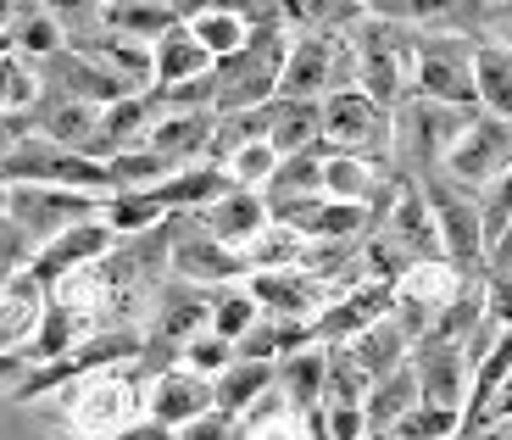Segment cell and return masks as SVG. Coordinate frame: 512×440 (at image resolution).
<instances>
[{
    "label": "cell",
    "mask_w": 512,
    "mask_h": 440,
    "mask_svg": "<svg viewBox=\"0 0 512 440\" xmlns=\"http://www.w3.org/2000/svg\"><path fill=\"white\" fill-rule=\"evenodd\" d=\"M284 56H290V28L284 23H256L234 56H223L212 67V84H218V112H251V106H268L279 95V73Z\"/></svg>",
    "instance_id": "cell-1"
},
{
    "label": "cell",
    "mask_w": 512,
    "mask_h": 440,
    "mask_svg": "<svg viewBox=\"0 0 512 440\" xmlns=\"http://www.w3.org/2000/svg\"><path fill=\"white\" fill-rule=\"evenodd\" d=\"M423 195H429V212H435L440 223V251H446V262L457 273H468V279H479L490 262V240H485V218H479V190H468V184H457L446 168L423 173Z\"/></svg>",
    "instance_id": "cell-2"
},
{
    "label": "cell",
    "mask_w": 512,
    "mask_h": 440,
    "mask_svg": "<svg viewBox=\"0 0 512 440\" xmlns=\"http://www.w3.org/2000/svg\"><path fill=\"white\" fill-rule=\"evenodd\" d=\"M474 112L479 106H446V101H429V95H407L396 106V162L412 179L446 168L451 145H457V134L468 129Z\"/></svg>",
    "instance_id": "cell-3"
},
{
    "label": "cell",
    "mask_w": 512,
    "mask_h": 440,
    "mask_svg": "<svg viewBox=\"0 0 512 440\" xmlns=\"http://www.w3.org/2000/svg\"><path fill=\"white\" fill-rule=\"evenodd\" d=\"M62 396H67V429L84 440H112L117 429L145 418V385L134 374H117V368L84 374Z\"/></svg>",
    "instance_id": "cell-4"
},
{
    "label": "cell",
    "mask_w": 512,
    "mask_h": 440,
    "mask_svg": "<svg viewBox=\"0 0 512 440\" xmlns=\"http://www.w3.org/2000/svg\"><path fill=\"white\" fill-rule=\"evenodd\" d=\"M0 173L12 184H62V190H90V195H112V168L90 151L51 140V134H23L17 151L0 162Z\"/></svg>",
    "instance_id": "cell-5"
},
{
    "label": "cell",
    "mask_w": 512,
    "mask_h": 440,
    "mask_svg": "<svg viewBox=\"0 0 512 440\" xmlns=\"http://www.w3.org/2000/svg\"><path fill=\"white\" fill-rule=\"evenodd\" d=\"M323 145L368 162L396 156V112L379 106L368 90H329L323 95Z\"/></svg>",
    "instance_id": "cell-6"
},
{
    "label": "cell",
    "mask_w": 512,
    "mask_h": 440,
    "mask_svg": "<svg viewBox=\"0 0 512 440\" xmlns=\"http://www.w3.org/2000/svg\"><path fill=\"white\" fill-rule=\"evenodd\" d=\"M474 34H418V62H412V95L446 106H479L474 84Z\"/></svg>",
    "instance_id": "cell-7"
},
{
    "label": "cell",
    "mask_w": 512,
    "mask_h": 440,
    "mask_svg": "<svg viewBox=\"0 0 512 440\" xmlns=\"http://www.w3.org/2000/svg\"><path fill=\"white\" fill-rule=\"evenodd\" d=\"M106 207V195L90 190H62V184H12V212L6 218L17 223V234L28 240V251L51 246L56 234H67L78 218H95ZM34 262V257H28Z\"/></svg>",
    "instance_id": "cell-8"
},
{
    "label": "cell",
    "mask_w": 512,
    "mask_h": 440,
    "mask_svg": "<svg viewBox=\"0 0 512 440\" xmlns=\"http://www.w3.org/2000/svg\"><path fill=\"white\" fill-rule=\"evenodd\" d=\"M167 218H173V279H190V285H206V290L251 279L245 251L212 240L195 212H167Z\"/></svg>",
    "instance_id": "cell-9"
},
{
    "label": "cell",
    "mask_w": 512,
    "mask_h": 440,
    "mask_svg": "<svg viewBox=\"0 0 512 440\" xmlns=\"http://www.w3.org/2000/svg\"><path fill=\"white\" fill-rule=\"evenodd\" d=\"M512 168V117H496V112H474L468 117V129L457 134L446 156V173L468 190H485L490 179Z\"/></svg>",
    "instance_id": "cell-10"
},
{
    "label": "cell",
    "mask_w": 512,
    "mask_h": 440,
    "mask_svg": "<svg viewBox=\"0 0 512 440\" xmlns=\"http://www.w3.org/2000/svg\"><path fill=\"white\" fill-rule=\"evenodd\" d=\"M412 374H418L423 402L435 407H468V390H474V357H468V340H440L423 335L412 346Z\"/></svg>",
    "instance_id": "cell-11"
},
{
    "label": "cell",
    "mask_w": 512,
    "mask_h": 440,
    "mask_svg": "<svg viewBox=\"0 0 512 440\" xmlns=\"http://www.w3.org/2000/svg\"><path fill=\"white\" fill-rule=\"evenodd\" d=\"M340 45H346V34H290V56L279 73L284 101H323L340 73Z\"/></svg>",
    "instance_id": "cell-12"
},
{
    "label": "cell",
    "mask_w": 512,
    "mask_h": 440,
    "mask_svg": "<svg viewBox=\"0 0 512 440\" xmlns=\"http://www.w3.org/2000/svg\"><path fill=\"white\" fill-rule=\"evenodd\" d=\"M212 134H218V106H156L145 145L173 168H190V162H212Z\"/></svg>",
    "instance_id": "cell-13"
},
{
    "label": "cell",
    "mask_w": 512,
    "mask_h": 440,
    "mask_svg": "<svg viewBox=\"0 0 512 440\" xmlns=\"http://www.w3.org/2000/svg\"><path fill=\"white\" fill-rule=\"evenodd\" d=\"M67 45H73V51H84L90 62H101L106 73H117L128 90H151V84H156V45L123 34V28H112V23L84 28V34H73Z\"/></svg>",
    "instance_id": "cell-14"
},
{
    "label": "cell",
    "mask_w": 512,
    "mask_h": 440,
    "mask_svg": "<svg viewBox=\"0 0 512 440\" xmlns=\"http://www.w3.org/2000/svg\"><path fill=\"white\" fill-rule=\"evenodd\" d=\"M218 407V385L206 374H195V368H162V374H151V385H145V413L162 418L167 429H184L195 424V418H206Z\"/></svg>",
    "instance_id": "cell-15"
},
{
    "label": "cell",
    "mask_w": 512,
    "mask_h": 440,
    "mask_svg": "<svg viewBox=\"0 0 512 440\" xmlns=\"http://www.w3.org/2000/svg\"><path fill=\"white\" fill-rule=\"evenodd\" d=\"M112 246H117V229L106 223V212H95V218H78L67 234H56L51 246H39L28 268H34L45 285H56V279L73 273V268H95Z\"/></svg>",
    "instance_id": "cell-16"
},
{
    "label": "cell",
    "mask_w": 512,
    "mask_h": 440,
    "mask_svg": "<svg viewBox=\"0 0 512 440\" xmlns=\"http://www.w3.org/2000/svg\"><path fill=\"white\" fill-rule=\"evenodd\" d=\"M201 218V229L212 234V240H223V246L245 251L256 240V234L273 223V207H268V195L262 190H245V184H229V190L212 201V207L195 212Z\"/></svg>",
    "instance_id": "cell-17"
},
{
    "label": "cell",
    "mask_w": 512,
    "mask_h": 440,
    "mask_svg": "<svg viewBox=\"0 0 512 440\" xmlns=\"http://www.w3.org/2000/svg\"><path fill=\"white\" fill-rule=\"evenodd\" d=\"M51 307V285L39 279L34 268H17L6 285H0V346H28Z\"/></svg>",
    "instance_id": "cell-18"
},
{
    "label": "cell",
    "mask_w": 512,
    "mask_h": 440,
    "mask_svg": "<svg viewBox=\"0 0 512 440\" xmlns=\"http://www.w3.org/2000/svg\"><path fill=\"white\" fill-rule=\"evenodd\" d=\"M323 385H329V346H301L290 357H279V396L295 413H318Z\"/></svg>",
    "instance_id": "cell-19"
},
{
    "label": "cell",
    "mask_w": 512,
    "mask_h": 440,
    "mask_svg": "<svg viewBox=\"0 0 512 440\" xmlns=\"http://www.w3.org/2000/svg\"><path fill=\"white\" fill-rule=\"evenodd\" d=\"M212 385H218V407H223V413L245 418L256 402H262V396H268V390H279V363H262V357H234V363L223 368Z\"/></svg>",
    "instance_id": "cell-20"
},
{
    "label": "cell",
    "mask_w": 512,
    "mask_h": 440,
    "mask_svg": "<svg viewBox=\"0 0 512 440\" xmlns=\"http://www.w3.org/2000/svg\"><path fill=\"white\" fill-rule=\"evenodd\" d=\"M212 51H206L201 39H195L190 23H173L162 39H156V84L151 90H167V84H184V78H201L212 73Z\"/></svg>",
    "instance_id": "cell-21"
},
{
    "label": "cell",
    "mask_w": 512,
    "mask_h": 440,
    "mask_svg": "<svg viewBox=\"0 0 512 440\" xmlns=\"http://www.w3.org/2000/svg\"><path fill=\"white\" fill-rule=\"evenodd\" d=\"M418 402H423V390H418V374H412V363H407V368H396V374H384V379H373L368 402H362L373 440L390 435V429H396V424H401V418H407Z\"/></svg>",
    "instance_id": "cell-22"
},
{
    "label": "cell",
    "mask_w": 512,
    "mask_h": 440,
    "mask_svg": "<svg viewBox=\"0 0 512 440\" xmlns=\"http://www.w3.org/2000/svg\"><path fill=\"white\" fill-rule=\"evenodd\" d=\"M351 351H357V363L368 368V379H384V374H396V368L412 363V335L401 329V318L390 312V318H379L373 329H362L357 340H346Z\"/></svg>",
    "instance_id": "cell-23"
},
{
    "label": "cell",
    "mask_w": 512,
    "mask_h": 440,
    "mask_svg": "<svg viewBox=\"0 0 512 440\" xmlns=\"http://www.w3.org/2000/svg\"><path fill=\"white\" fill-rule=\"evenodd\" d=\"M323 195L379 207V195H384L379 162H368V156H346V151H329V156H323Z\"/></svg>",
    "instance_id": "cell-24"
},
{
    "label": "cell",
    "mask_w": 512,
    "mask_h": 440,
    "mask_svg": "<svg viewBox=\"0 0 512 440\" xmlns=\"http://www.w3.org/2000/svg\"><path fill=\"white\" fill-rule=\"evenodd\" d=\"M95 329H101L95 318H84V312L51 301V307H45V318H39V329H34V340H28V357H34V368H45V363H56V357H67L78 340H90Z\"/></svg>",
    "instance_id": "cell-25"
},
{
    "label": "cell",
    "mask_w": 512,
    "mask_h": 440,
    "mask_svg": "<svg viewBox=\"0 0 512 440\" xmlns=\"http://www.w3.org/2000/svg\"><path fill=\"white\" fill-rule=\"evenodd\" d=\"M273 151L295 156V151H312L323 145V101H284L273 95V129H268Z\"/></svg>",
    "instance_id": "cell-26"
},
{
    "label": "cell",
    "mask_w": 512,
    "mask_h": 440,
    "mask_svg": "<svg viewBox=\"0 0 512 440\" xmlns=\"http://www.w3.org/2000/svg\"><path fill=\"white\" fill-rule=\"evenodd\" d=\"M474 84H479V112L512 117V45H501V39H479Z\"/></svg>",
    "instance_id": "cell-27"
},
{
    "label": "cell",
    "mask_w": 512,
    "mask_h": 440,
    "mask_svg": "<svg viewBox=\"0 0 512 440\" xmlns=\"http://www.w3.org/2000/svg\"><path fill=\"white\" fill-rule=\"evenodd\" d=\"M101 23H112V28H123V34L156 45V39H162L173 23H184V17L173 12V0H106Z\"/></svg>",
    "instance_id": "cell-28"
},
{
    "label": "cell",
    "mask_w": 512,
    "mask_h": 440,
    "mask_svg": "<svg viewBox=\"0 0 512 440\" xmlns=\"http://www.w3.org/2000/svg\"><path fill=\"white\" fill-rule=\"evenodd\" d=\"M301 257H307V234H295L290 223H279V218H273L268 229L245 246L251 273H262V268H301Z\"/></svg>",
    "instance_id": "cell-29"
},
{
    "label": "cell",
    "mask_w": 512,
    "mask_h": 440,
    "mask_svg": "<svg viewBox=\"0 0 512 440\" xmlns=\"http://www.w3.org/2000/svg\"><path fill=\"white\" fill-rule=\"evenodd\" d=\"M190 28H195V39H201L206 51H212V62H223V56H234L251 39V17L245 12H229V6H212V12H201V17H190Z\"/></svg>",
    "instance_id": "cell-30"
},
{
    "label": "cell",
    "mask_w": 512,
    "mask_h": 440,
    "mask_svg": "<svg viewBox=\"0 0 512 440\" xmlns=\"http://www.w3.org/2000/svg\"><path fill=\"white\" fill-rule=\"evenodd\" d=\"M106 168H112V195H117V190H151V184H162L173 173V162L156 156L151 145H134V151L106 156Z\"/></svg>",
    "instance_id": "cell-31"
},
{
    "label": "cell",
    "mask_w": 512,
    "mask_h": 440,
    "mask_svg": "<svg viewBox=\"0 0 512 440\" xmlns=\"http://www.w3.org/2000/svg\"><path fill=\"white\" fill-rule=\"evenodd\" d=\"M284 156L273 151V140H245L234 145L229 156H223V173H229L234 184H245V190H268V179L279 173Z\"/></svg>",
    "instance_id": "cell-32"
},
{
    "label": "cell",
    "mask_w": 512,
    "mask_h": 440,
    "mask_svg": "<svg viewBox=\"0 0 512 440\" xmlns=\"http://www.w3.org/2000/svg\"><path fill=\"white\" fill-rule=\"evenodd\" d=\"M256 318H262V307H256L251 285H218L212 290V329H218L223 340H240Z\"/></svg>",
    "instance_id": "cell-33"
},
{
    "label": "cell",
    "mask_w": 512,
    "mask_h": 440,
    "mask_svg": "<svg viewBox=\"0 0 512 440\" xmlns=\"http://www.w3.org/2000/svg\"><path fill=\"white\" fill-rule=\"evenodd\" d=\"M390 435H401V440H457L462 435V413H457V407L418 402L396 429H390Z\"/></svg>",
    "instance_id": "cell-34"
},
{
    "label": "cell",
    "mask_w": 512,
    "mask_h": 440,
    "mask_svg": "<svg viewBox=\"0 0 512 440\" xmlns=\"http://www.w3.org/2000/svg\"><path fill=\"white\" fill-rule=\"evenodd\" d=\"M234 357H240V346L223 340L218 329H201L195 340H184V368H195V374H206V379H218Z\"/></svg>",
    "instance_id": "cell-35"
},
{
    "label": "cell",
    "mask_w": 512,
    "mask_h": 440,
    "mask_svg": "<svg viewBox=\"0 0 512 440\" xmlns=\"http://www.w3.org/2000/svg\"><path fill=\"white\" fill-rule=\"evenodd\" d=\"M479 285H485V318L496 329H507L512 324V262H507V268H485Z\"/></svg>",
    "instance_id": "cell-36"
},
{
    "label": "cell",
    "mask_w": 512,
    "mask_h": 440,
    "mask_svg": "<svg viewBox=\"0 0 512 440\" xmlns=\"http://www.w3.org/2000/svg\"><path fill=\"white\" fill-rule=\"evenodd\" d=\"M28 374H34L28 346H0V402H17L23 385H28Z\"/></svg>",
    "instance_id": "cell-37"
},
{
    "label": "cell",
    "mask_w": 512,
    "mask_h": 440,
    "mask_svg": "<svg viewBox=\"0 0 512 440\" xmlns=\"http://www.w3.org/2000/svg\"><path fill=\"white\" fill-rule=\"evenodd\" d=\"M28 257H34V251H28V240L17 234V223L0 218V285H6L17 268H28Z\"/></svg>",
    "instance_id": "cell-38"
},
{
    "label": "cell",
    "mask_w": 512,
    "mask_h": 440,
    "mask_svg": "<svg viewBox=\"0 0 512 440\" xmlns=\"http://www.w3.org/2000/svg\"><path fill=\"white\" fill-rule=\"evenodd\" d=\"M23 134H34V123H28V112H0V162L17 151V140Z\"/></svg>",
    "instance_id": "cell-39"
},
{
    "label": "cell",
    "mask_w": 512,
    "mask_h": 440,
    "mask_svg": "<svg viewBox=\"0 0 512 440\" xmlns=\"http://www.w3.org/2000/svg\"><path fill=\"white\" fill-rule=\"evenodd\" d=\"M112 440H179V429H167L162 418H151V413H145L140 424H128V429H117Z\"/></svg>",
    "instance_id": "cell-40"
},
{
    "label": "cell",
    "mask_w": 512,
    "mask_h": 440,
    "mask_svg": "<svg viewBox=\"0 0 512 440\" xmlns=\"http://www.w3.org/2000/svg\"><path fill=\"white\" fill-rule=\"evenodd\" d=\"M0 112H17V51L0 56Z\"/></svg>",
    "instance_id": "cell-41"
},
{
    "label": "cell",
    "mask_w": 512,
    "mask_h": 440,
    "mask_svg": "<svg viewBox=\"0 0 512 440\" xmlns=\"http://www.w3.org/2000/svg\"><path fill=\"white\" fill-rule=\"evenodd\" d=\"M462 440H512V413L490 418V424H479V429H462Z\"/></svg>",
    "instance_id": "cell-42"
},
{
    "label": "cell",
    "mask_w": 512,
    "mask_h": 440,
    "mask_svg": "<svg viewBox=\"0 0 512 440\" xmlns=\"http://www.w3.org/2000/svg\"><path fill=\"white\" fill-rule=\"evenodd\" d=\"M6 212H12V179L0 173V218H6Z\"/></svg>",
    "instance_id": "cell-43"
},
{
    "label": "cell",
    "mask_w": 512,
    "mask_h": 440,
    "mask_svg": "<svg viewBox=\"0 0 512 440\" xmlns=\"http://www.w3.org/2000/svg\"><path fill=\"white\" fill-rule=\"evenodd\" d=\"M384 440H401V435H384Z\"/></svg>",
    "instance_id": "cell-44"
},
{
    "label": "cell",
    "mask_w": 512,
    "mask_h": 440,
    "mask_svg": "<svg viewBox=\"0 0 512 440\" xmlns=\"http://www.w3.org/2000/svg\"><path fill=\"white\" fill-rule=\"evenodd\" d=\"M67 440H84V435H67Z\"/></svg>",
    "instance_id": "cell-45"
}]
</instances>
